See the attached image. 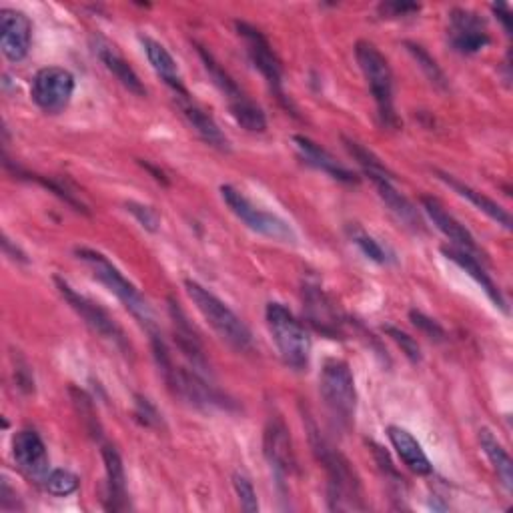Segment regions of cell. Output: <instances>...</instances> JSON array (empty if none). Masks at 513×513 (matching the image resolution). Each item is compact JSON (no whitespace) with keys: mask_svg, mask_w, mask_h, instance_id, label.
Returning <instances> with one entry per match:
<instances>
[{"mask_svg":"<svg viewBox=\"0 0 513 513\" xmlns=\"http://www.w3.org/2000/svg\"><path fill=\"white\" fill-rule=\"evenodd\" d=\"M309 439L317 459L327 471V501L331 511H363L367 509L363 499V487L351 461L339 453L313 423H309Z\"/></svg>","mask_w":513,"mask_h":513,"instance_id":"obj_1","label":"cell"},{"mask_svg":"<svg viewBox=\"0 0 513 513\" xmlns=\"http://www.w3.org/2000/svg\"><path fill=\"white\" fill-rule=\"evenodd\" d=\"M75 255L79 261H83L95 279H99L113 295H117V299L127 307V311L149 331H157L155 325V315L151 311L149 301L141 295V291L119 271L117 265H113L103 253L95 251V249H87V247H79L75 249Z\"/></svg>","mask_w":513,"mask_h":513,"instance_id":"obj_2","label":"cell"},{"mask_svg":"<svg viewBox=\"0 0 513 513\" xmlns=\"http://www.w3.org/2000/svg\"><path fill=\"white\" fill-rule=\"evenodd\" d=\"M185 289L197 311L205 317V321L227 345H231L237 351L253 349V335L233 309H229L217 295H213L197 281L187 279Z\"/></svg>","mask_w":513,"mask_h":513,"instance_id":"obj_3","label":"cell"},{"mask_svg":"<svg viewBox=\"0 0 513 513\" xmlns=\"http://www.w3.org/2000/svg\"><path fill=\"white\" fill-rule=\"evenodd\" d=\"M355 59L357 65L369 85V91L375 99L379 119L385 127L397 129L399 117L395 113V99H393V71L385 55L369 41H359L355 45Z\"/></svg>","mask_w":513,"mask_h":513,"instance_id":"obj_4","label":"cell"},{"mask_svg":"<svg viewBox=\"0 0 513 513\" xmlns=\"http://www.w3.org/2000/svg\"><path fill=\"white\" fill-rule=\"evenodd\" d=\"M319 393L331 419L343 429L351 427L357 411V389L353 371L347 361L333 357L323 363Z\"/></svg>","mask_w":513,"mask_h":513,"instance_id":"obj_5","label":"cell"},{"mask_svg":"<svg viewBox=\"0 0 513 513\" xmlns=\"http://www.w3.org/2000/svg\"><path fill=\"white\" fill-rule=\"evenodd\" d=\"M265 317L285 365L295 371L307 369L313 343L305 325L281 303H269Z\"/></svg>","mask_w":513,"mask_h":513,"instance_id":"obj_6","label":"cell"},{"mask_svg":"<svg viewBox=\"0 0 513 513\" xmlns=\"http://www.w3.org/2000/svg\"><path fill=\"white\" fill-rule=\"evenodd\" d=\"M199 57L209 73V77L213 79L215 87L221 91V95L227 101V107L233 115V119L237 121V125H241L245 131L249 133H265L267 131V117L263 113L261 107H257L241 89L239 85L221 69V65L213 59V55L205 49V47H197Z\"/></svg>","mask_w":513,"mask_h":513,"instance_id":"obj_7","label":"cell"},{"mask_svg":"<svg viewBox=\"0 0 513 513\" xmlns=\"http://www.w3.org/2000/svg\"><path fill=\"white\" fill-rule=\"evenodd\" d=\"M221 197L225 201V205L231 209V213L243 221L251 231L267 237V239H273V241H279V243H297V233L293 231V227L273 215V213H267L259 207H255L239 189H235L233 185H221Z\"/></svg>","mask_w":513,"mask_h":513,"instance_id":"obj_8","label":"cell"},{"mask_svg":"<svg viewBox=\"0 0 513 513\" xmlns=\"http://www.w3.org/2000/svg\"><path fill=\"white\" fill-rule=\"evenodd\" d=\"M61 295L65 297V301L71 305V309L85 321V325L95 331L97 335H101L103 339L111 341L117 349H121L123 353H133L131 349V343L125 335V331L121 329V325L101 307L97 305L95 301H91L89 297L77 293L65 279L57 277L55 279Z\"/></svg>","mask_w":513,"mask_h":513,"instance_id":"obj_9","label":"cell"},{"mask_svg":"<svg viewBox=\"0 0 513 513\" xmlns=\"http://www.w3.org/2000/svg\"><path fill=\"white\" fill-rule=\"evenodd\" d=\"M235 29L245 43V49H247V55H249L253 67L263 75V79L267 81V85L273 91V95L277 97V101L285 109H291V101L287 99L285 89H283V67H281V61L277 59L275 51L271 49L269 41L263 37V33L259 29H255L247 23H237Z\"/></svg>","mask_w":513,"mask_h":513,"instance_id":"obj_10","label":"cell"},{"mask_svg":"<svg viewBox=\"0 0 513 513\" xmlns=\"http://www.w3.org/2000/svg\"><path fill=\"white\" fill-rule=\"evenodd\" d=\"M75 93V77L71 71L63 67H47L41 69L31 87V97L35 105L49 113V115H59L63 113Z\"/></svg>","mask_w":513,"mask_h":513,"instance_id":"obj_11","label":"cell"},{"mask_svg":"<svg viewBox=\"0 0 513 513\" xmlns=\"http://www.w3.org/2000/svg\"><path fill=\"white\" fill-rule=\"evenodd\" d=\"M449 43L461 55H477L489 45L485 21L467 9H453L449 13Z\"/></svg>","mask_w":513,"mask_h":513,"instance_id":"obj_12","label":"cell"},{"mask_svg":"<svg viewBox=\"0 0 513 513\" xmlns=\"http://www.w3.org/2000/svg\"><path fill=\"white\" fill-rule=\"evenodd\" d=\"M33 43V23L17 9L0 11V49L11 63L27 59Z\"/></svg>","mask_w":513,"mask_h":513,"instance_id":"obj_13","label":"cell"},{"mask_svg":"<svg viewBox=\"0 0 513 513\" xmlns=\"http://www.w3.org/2000/svg\"><path fill=\"white\" fill-rule=\"evenodd\" d=\"M13 457L19 469L33 481H45L49 471V453L41 435L33 429H21L13 437Z\"/></svg>","mask_w":513,"mask_h":513,"instance_id":"obj_14","label":"cell"},{"mask_svg":"<svg viewBox=\"0 0 513 513\" xmlns=\"http://www.w3.org/2000/svg\"><path fill=\"white\" fill-rule=\"evenodd\" d=\"M421 207L431 223L451 241V247H457L475 257L483 255L475 237L441 205V201H437L435 197H421Z\"/></svg>","mask_w":513,"mask_h":513,"instance_id":"obj_15","label":"cell"},{"mask_svg":"<svg viewBox=\"0 0 513 513\" xmlns=\"http://www.w3.org/2000/svg\"><path fill=\"white\" fill-rule=\"evenodd\" d=\"M265 457L279 477H287L295 471V453L287 425L275 417L265 427Z\"/></svg>","mask_w":513,"mask_h":513,"instance_id":"obj_16","label":"cell"},{"mask_svg":"<svg viewBox=\"0 0 513 513\" xmlns=\"http://www.w3.org/2000/svg\"><path fill=\"white\" fill-rule=\"evenodd\" d=\"M177 103H179L181 113H183V117L187 119V123L193 127V131H195L209 147H215V149H219V151H229V149H231L227 135L219 129V125L215 123V119H213L199 103L193 101V97H191L189 93L177 95Z\"/></svg>","mask_w":513,"mask_h":513,"instance_id":"obj_17","label":"cell"},{"mask_svg":"<svg viewBox=\"0 0 513 513\" xmlns=\"http://www.w3.org/2000/svg\"><path fill=\"white\" fill-rule=\"evenodd\" d=\"M293 145L299 151V155L315 169L327 173L329 177H333L335 181L347 183V185H357L359 183V175L353 173L351 169H347L345 165H341L329 151H325L321 145H317L315 141H311L309 137L303 135H295L293 137Z\"/></svg>","mask_w":513,"mask_h":513,"instance_id":"obj_18","label":"cell"},{"mask_svg":"<svg viewBox=\"0 0 513 513\" xmlns=\"http://www.w3.org/2000/svg\"><path fill=\"white\" fill-rule=\"evenodd\" d=\"M371 183L375 185V191H377L379 199L385 203V207L389 209V213L403 227H407L413 233H423L425 231V223H423L417 207L405 195H401L395 189L393 179H371Z\"/></svg>","mask_w":513,"mask_h":513,"instance_id":"obj_19","label":"cell"},{"mask_svg":"<svg viewBox=\"0 0 513 513\" xmlns=\"http://www.w3.org/2000/svg\"><path fill=\"white\" fill-rule=\"evenodd\" d=\"M107 473V509L109 511H125L129 509V493H127V475L125 465L119 451L113 445H103L101 449Z\"/></svg>","mask_w":513,"mask_h":513,"instance_id":"obj_20","label":"cell"},{"mask_svg":"<svg viewBox=\"0 0 513 513\" xmlns=\"http://www.w3.org/2000/svg\"><path fill=\"white\" fill-rule=\"evenodd\" d=\"M441 253H443L451 263H455L459 269H463V271L485 291V295L493 301V305H495L497 309H501L503 313H507L505 299H503L501 291L497 289V285L493 283V279L489 277V273L483 269L479 257L469 255V253H465V251H461V249H457V247H441Z\"/></svg>","mask_w":513,"mask_h":513,"instance_id":"obj_21","label":"cell"},{"mask_svg":"<svg viewBox=\"0 0 513 513\" xmlns=\"http://www.w3.org/2000/svg\"><path fill=\"white\" fill-rule=\"evenodd\" d=\"M169 311H171V319H173V325H175V341H177L179 349L193 363V369L197 373H201V375L207 373V359H205L203 345H201L195 329L191 327L187 315L183 313L179 303H175L173 299L169 301Z\"/></svg>","mask_w":513,"mask_h":513,"instance_id":"obj_22","label":"cell"},{"mask_svg":"<svg viewBox=\"0 0 513 513\" xmlns=\"http://www.w3.org/2000/svg\"><path fill=\"white\" fill-rule=\"evenodd\" d=\"M305 309H307V317H309L311 325L317 331H321L323 335H329L333 339H337V335H341L339 315H337L333 303L329 301V297L319 287L305 285Z\"/></svg>","mask_w":513,"mask_h":513,"instance_id":"obj_23","label":"cell"},{"mask_svg":"<svg viewBox=\"0 0 513 513\" xmlns=\"http://www.w3.org/2000/svg\"><path fill=\"white\" fill-rule=\"evenodd\" d=\"M95 53L101 59V63L107 67L109 73H113V77L133 95L137 97H147V89L143 85V81L139 79V75L133 71V67L115 51V47H111L107 41L103 39H95L93 41Z\"/></svg>","mask_w":513,"mask_h":513,"instance_id":"obj_24","label":"cell"},{"mask_svg":"<svg viewBox=\"0 0 513 513\" xmlns=\"http://www.w3.org/2000/svg\"><path fill=\"white\" fill-rule=\"evenodd\" d=\"M435 175H437V179L439 181H443L447 187H451L459 197H463V199H467L477 211H481V213H485L491 221H495L497 225H501L503 229H511V217H509V213L501 207V205H497L493 199H489L487 195H483V193H479V191H475L473 187H469V185H465V183H461L459 179H455L453 175H449V173H443V171H435Z\"/></svg>","mask_w":513,"mask_h":513,"instance_id":"obj_25","label":"cell"},{"mask_svg":"<svg viewBox=\"0 0 513 513\" xmlns=\"http://www.w3.org/2000/svg\"><path fill=\"white\" fill-rule=\"evenodd\" d=\"M387 437L391 441V445L395 447L397 455L401 457V461L417 475H429L433 471V465L429 461V457L425 455L421 443L403 427L397 425H389L387 427Z\"/></svg>","mask_w":513,"mask_h":513,"instance_id":"obj_26","label":"cell"},{"mask_svg":"<svg viewBox=\"0 0 513 513\" xmlns=\"http://www.w3.org/2000/svg\"><path fill=\"white\" fill-rule=\"evenodd\" d=\"M143 49H145V55L153 67V71L177 93V95H183L187 93L185 85H183V79H181V73H179V67H177V61L173 59V55L167 51L165 45H161L159 41L151 39V37H139Z\"/></svg>","mask_w":513,"mask_h":513,"instance_id":"obj_27","label":"cell"},{"mask_svg":"<svg viewBox=\"0 0 513 513\" xmlns=\"http://www.w3.org/2000/svg\"><path fill=\"white\" fill-rule=\"evenodd\" d=\"M479 445L483 449V453L487 455L493 471L497 473L501 485L511 491L513 489V463L511 457L507 453V449L501 445V441L487 429H479Z\"/></svg>","mask_w":513,"mask_h":513,"instance_id":"obj_28","label":"cell"},{"mask_svg":"<svg viewBox=\"0 0 513 513\" xmlns=\"http://www.w3.org/2000/svg\"><path fill=\"white\" fill-rule=\"evenodd\" d=\"M343 145H345L347 153L355 159V163L363 169V173L369 179H393V173L369 149H365L361 143L343 137Z\"/></svg>","mask_w":513,"mask_h":513,"instance_id":"obj_29","label":"cell"},{"mask_svg":"<svg viewBox=\"0 0 513 513\" xmlns=\"http://www.w3.org/2000/svg\"><path fill=\"white\" fill-rule=\"evenodd\" d=\"M405 47H407L409 55L415 59V63L419 65V69L425 73V77L429 79V83L435 85L437 89H443V91H445V89L449 87V81H447L445 73L441 71V67L437 65V61H435L423 47H419V45H415V43H405Z\"/></svg>","mask_w":513,"mask_h":513,"instance_id":"obj_30","label":"cell"},{"mask_svg":"<svg viewBox=\"0 0 513 513\" xmlns=\"http://www.w3.org/2000/svg\"><path fill=\"white\" fill-rule=\"evenodd\" d=\"M79 483H81L79 477L73 471H67V469H55L45 479L47 491L57 495V497H67V495L75 493L79 489Z\"/></svg>","mask_w":513,"mask_h":513,"instance_id":"obj_31","label":"cell"},{"mask_svg":"<svg viewBox=\"0 0 513 513\" xmlns=\"http://www.w3.org/2000/svg\"><path fill=\"white\" fill-rule=\"evenodd\" d=\"M351 239H353V243L361 249V253H363L367 259H371V261H375V263H379V265H385V263L391 261V255L387 253V249H383V247L379 245V241H375L371 235H367V233L355 229V231L351 233Z\"/></svg>","mask_w":513,"mask_h":513,"instance_id":"obj_32","label":"cell"},{"mask_svg":"<svg viewBox=\"0 0 513 513\" xmlns=\"http://www.w3.org/2000/svg\"><path fill=\"white\" fill-rule=\"evenodd\" d=\"M71 393L75 395V405H77V409H79V415H81V419H83L87 431H89L93 437H99V435H101V425H99V419H97L93 401L89 399V395H87L85 391L71 389Z\"/></svg>","mask_w":513,"mask_h":513,"instance_id":"obj_33","label":"cell"},{"mask_svg":"<svg viewBox=\"0 0 513 513\" xmlns=\"http://www.w3.org/2000/svg\"><path fill=\"white\" fill-rule=\"evenodd\" d=\"M233 487H235V491H237V497H239V501H241V507H243L247 513L259 511L257 491H255L251 479H249L245 473L237 471V473L233 475Z\"/></svg>","mask_w":513,"mask_h":513,"instance_id":"obj_34","label":"cell"},{"mask_svg":"<svg viewBox=\"0 0 513 513\" xmlns=\"http://www.w3.org/2000/svg\"><path fill=\"white\" fill-rule=\"evenodd\" d=\"M127 211L141 223L143 229L151 231V233H157L159 231V225H161V219L157 215V211L149 205H143V203H135V201H129L127 205Z\"/></svg>","mask_w":513,"mask_h":513,"instance_id":"obj_35","label":"cell"},{"mask_svg":"<svg viewBox=\"0 0 513 513\" xmlns=\"http://www.w3.org/2000/svg\"><path fill=\"white\" fill-rule=\"evenodd\" d=\"M385 333L401 347V351L405 353V357L409 359V361H413V363H417V361H421V349H419V343L411 337V335H407L405 331H401V329H395V327H385Z\"/></svg>","mask_w":513,"mask_h":513,"instance_id":"obj_36","label":"cell"},{"mask_svg":"<svg viewBox=\"0 0 513 513\" xmlns=\"http://www.w3.org/2000/svg\"><path fill=\"white\" fill-rule=\"evenodd\" d=\"M135 417L145 425V427H159L161 425V413L157 407L147 399V397H137L135 405Z\"/></svg>","mask_w":513,"mask_h":513,"instance_id":"obj_37","label":"cell"},{"mask_svg":"<svg viewBox=\"0 0 513 513\" xmlns=\"http://www.w3.org/2000/svg\"><path fill=\"white\" fill-rule=\"evenodd\" d=\"M377 11L383 19H399V17L403 19V17H411V15L419 13L421 7L415 3H383V5H379Z\"/></svg>","mask_w":513,"mask_h":513,"instance_id":"obj_38","label":"cell"},{"mask_svg":"<svg viewBox=\"0 0 513 513\" xmlns=\"http://www.w3.org/2000/svg\"><path fill=\"white\" fill-rule=\"evenodd\" d=\"M409 317H411L413 325H415L417 329H421L427 337H431V339H443V337H445V331L439 327V323H435L433 319L425 317L423 313H419V311H411V313H409Z\"/></svg>","mask_w":513,"mask_h":513,"instance_id":"obj_39","label":"cell"},{"mask_svg":"<svg viewBox=\"0 0 513 513\" xmlns=\"http://www.w3.org/2000/svg\"><path fill=\"white\" fill-rule=\"evenodd\" d=\"M15 491L11 489L9 481H3V493H0V507L3 511H13V509H23V505H19V499H15Z\"/></svg>","mask_w":513,"mask_h":513,"instance_id":"obj_40","label":"cell"},{"mask_svg":"<svg viewBox=\"0 0 513 513\" xmlns=\"http://www.w3.org/2000/svg\"><path fill=\"white\" fill-rule=\"evenodd\" d=\"M491 11L495 13V17L501 21L503 29L507 35H511V11L507 5H491Z\"/></svg>","mask_w":513,"mask_h":513,"instance_id":"obj_41","label":"cell"},{"mask_svg":"<svg viewBox=\"0 0 513 513\" xmlns=\"http://www.w3.org/2000/svg\"><path fill=\"white\" fill-rule=\"evenodd\" d=\"M3 249H5V255L7 257H11L13 261H19V263H29V259H27V255L19 249V247H13V243H11V239L7 237V235H3Z\"/></svg>","mask_w":513,"mask_h":513,"instance_id":"obj_42","label":"cell"}]
</instances>
